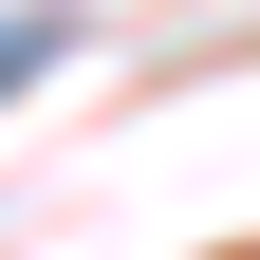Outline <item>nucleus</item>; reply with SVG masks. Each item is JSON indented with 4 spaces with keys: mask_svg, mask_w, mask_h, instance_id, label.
<instances>
[{
    "mask_svg": "<svg viewBox=\"0 0 260 260\" xmlns=\"http://www.w3.org/2000/svg\"><path fill=\"white\" fill-rule=\"evenodd\" d=\"M56 38H75V19H0V93L38 75V56H56Z\"/></svg>",
    "mask_w": 260,
    "mask_h": 260,
    "instance_id": "f257e3e1",
    "label": "nucleus"
}]
</instances>
